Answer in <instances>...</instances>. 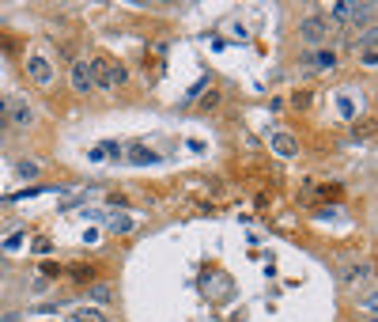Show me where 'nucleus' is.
<instances>
[{
  "mask_svg": "<svg viewBox=\"0 0 378 322\" xmlns=\"http://www.w3.org/2000/svg\"><path fill=\"white\" fill-rule=\"evenodd\" d=\"M329 35H333V27H329V19H325V16H306L299 23V42L310 46V49L325 46V38H329Z\"/></svg>",
  "mask_w": 378,
  "mask_h": 322,
  "instance_id": "nucleus-1",
  "label": "nucleus"
},
{
  "mask_svg": "<svg viewBox=\"0 0 378 322\" xmlns=\"http://www.w3.org/2000/svg\"><path fill=\"white\" fill-rule=\"evenodd\" d=\"M27 76H30V84H34V87H53L57 65L49 61L46 54H30V57H27Z\"/></svg>",
  "mask_w": 378,
  "mask_h": 322,
  "instance_id": "nucleus-2",
  "label": "nucleus"
},
{
  "mask_svg": "<svg viewBox=\"0 0 378 322\" xmlns=\"http://www.w3.org/2000/svg\"><path fill=\"white\" fill-rule=\"evenodd\" d=\"M303 65L310 68V73H336V68H341V54H336L333 46L306 49V54H303Z\"/></svg>",
  "mask_w": 378,
  "mask_h": 322,
  "instance_id": "nucleus-3",
  "label": "nucleus"
},
{
  "mask_svg": "<svg viewBox=\"0 0 378 322\" xmlns=\"http://www.w3.org/2000/svg\"><path fill=\"white\" fill-rule=\"evenodd\" d=\"M68 84H73L76 95H91V92H95V80H91V61L76 57V61L68 65Z\"/></svg>",
  "mask_w": 378,
  "mask_h": 322,
  "instance_id": "nucleus-4",
  "label": "nucleus"
},
{
  "mask_svg": "<svg viewBox=\"0 0 378 322\" xmlns=\"http://www.w3.org/2000/svg\"><path fill=\"white\" fill-rule=\"evenodd\" d=\"M4 118H8V122H12L15 129H30V125H34V106L23 103V99H8Z\"/></svg>",
  "mask_w": 378,
  "mask_h": 322,
  "instance_id": "nucleus-5",
  "label": "nucleus"
},
{
  "mask_svg": "<svg viewBox=\"0 0 378 322\" xmlns=\"http://www.w3.org/2000/svg\"><path fill=\"white\" fill-rule=\"evenodd\" d=\"M110 61H114V57H106V54L91 57V80H95V87H102V92H114V87H110Z\"/></svg>",
  "mask_w": 378,
  "mask_h": 322,
  "instance_id": "nucleus-6",
  "label": "nucleus"
},
{
  "mask_svg": "<svg viewBox=\"0 0 378 322\" xmlns=\"http://www.w3.org/2000/svg\"><path fill=\"white\" fill-rule=\"evenodd\" d=\"M272 152H277L280 159H291V156H299V140H295L291 133H277L272 137Z\"/></svg>",
  "mask_w": 378,
  "mask_h": 322,
  "instance_id": "nucleus-7",
  "label": "nucleus"
},
{
  "mask_svg": "<svg viewBox=\"0 0 378 322\" xmlns=\"http://www.w3.org/2000/svg\"><path fill=\"white\" fill-rule=\"evenodd\" d=\"M360 65H363V68H374V65H378V54H374V27H371V31H363V38H360Z\"/></svg>",
  "mask_w": 378,
  "mask_h": 322,
  "instance_id": "nucleus-8",
  "label": "nucleus"
},
{
  "mask_svg": "<svg viewBox=\"0 0 378 322\" xmlns=\"http://www.w3.org/2000/svg\"><path fill=\"white\" fill-rule=\"evenodd\" d=\"M73 322H110V315H106V311H102V307H76L73 311Z\"/></svg>",
  "mask_w": 378,
  "mask_h": 322,
  "instance_id": "nucleus-9",
  "label": "nucleus"
},
{
  "mask_svg": "<svg viewBox=\"0 0 378 322\" xmlns=\"http://www.w3.org/2000/svg\"><path fill=\"white\" fill-rule=\"evenodd\" d=\"M125 159L129 163H156V152H151V148H144V144H129V152H125Z\"/></svg>",
  "mask_w": 378,
  "mask_h": 322,
  "instance_id": "nucleus-10",
  "label": "nucleus"
},
{
  "mask_svg": "<svg viewBox=\"0 0 378 322\" xmlns=\"http://www.w3.org/2000/svg\"><path fill=\"white\" fill-rule=\"evenodd\" d=\"M110 87H114V92L129 87V68L121 65V61H110Z\"/></svg>",
  "mask_w": 378,
  "mask_h": 322,
  "instance_id": "nucleus-11",
  "label": "nucleus"
},
{
  "mask_svg": "<svg viewBox=\"0 0 378 322\" xmlns=\"http://www.w3.org/2000/svg\"><path fill=\"white\" fill-rule=\"evenodd\" d=\"M367 277H371V269H367V266H352V269H344V285H348V288L363 285Z\"/></svg>",
  "mask_w": 378,
  "mask_h": 322,
  "instance_id": "nucleus-12",
  "label": "nucleus"
},
{
  "mask_svg": "<svg viewBox=\"0 0 378 322\" xmlns=\"http://www.w3.org/2000/svg\"><path fill=\"white\" fill-rule=\"evenodd\" d=\"M87 296L95 299V304H110V299H114V288H110V285H91Z\"/></svg>",
  "mask_w": 378,
  "mask_h": 322,
  "instance_id": "nucleus-13",
  "label": "nucleus"
},
{
  "mask_svg": "<svg viewBox=\"0 0 378 322\" xmlns=\"http://www.w3.org/2000/svg\"><path fill=\"white\" fill-rule=\"evenodd\" d=\"M15 175L19 178H38V163H34V159H19V163H15Z\"/></svg>",
  "mask_w": 378,
  "mask_h": 322,
  "instance_id": "nucleus-14",
  "label": "nucleus"
},
{
  "mask_svg": "<svg viewBox=\"0 0 378 322\" xmlns=\"http://www.w3.org/2000/svg\"><path fill=\"white\" fill-rule=\"evenodd\" d=\"M68 273H73V280H91L95 277V266H73Z\"/></svg>",
  "mask_w": 378,
  "mask_h": 322,
  "instance_id": "nucleus-15",
  "label": "nucleus"
},
{
  "mask_svg": "<svg viewBox=\"0 0 378 322\" xmlns=\"http://www.w3.org/2000/svg\"><path fill=\"white\" fill-rule=\"evenodd\" d=\"M42 273H46V277H61V273H65V269H61L57 261H53V266H42Z\"/></svg>",
  "mask_w": 378,
  "mask_h": 322,
  "instance_id": "nucleus-16",
  "label": "nucleus"
},
{
  "mask_svg": "<svg viewBox=\"0 0 378 322\" xmlns=\"http://www.w3.org/2000/svg\"><path fill=\"white\" fill-rule=\"evenodd\" d=\"M216 103H220V92H212V95H208V99H204V103H201V106H204V110H212V106H216Z\"/></svg>",
  "mask_w": 378,
  "mask_h": 322,
  "instance_id": "nucleus-17",
  "label": "nucleus"
}]
</instances>
